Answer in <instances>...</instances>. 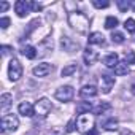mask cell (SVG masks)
<instances>
[{
    "instance_id": "34",
    "label": "cell",
    "mask_w": 135,
    "mask_h": 135,
    "mask_svg": "<svg viewBox=\"0 0 135 135\" xmlns=\"http://www.w3.org/2000/svg\"><path fill=\"white\" fill-rule=\"evenodd\" d=\"M86 135H99V132H97V129H91Z\"/></svg>"
},
{
    "instance_id": "31",
    "label": "cell",
    "mask_w": 135,
    "mask_h": 135,
    "mask_svg": "<svg viewBox=\"0 0 135 135\" xmlns=\"http://www.w3.org/2000/svg\"><path fill=\"white\" fill-rule=\"evenodd\" d=\"M75 122H76V119H72L69 124H67V129H65V132H73V130H75Z\"/></svg>"
},
{
    "instance_id": "25",
    "label": "cell",
    "mask_w": 135,
    "mask_h": 135,
    "mask_svg": "<svg viewBox=\"0 0 135 135\" xmlns=\"http://www.w3.org/2000/svg\"><path fill=\"white\" fill-rule=\"evenodd\" d=\"M40 24H41V21H40V19H33V21H32V22L29 24V29H27V32L24 33V37L27 38V37H29V35L32 33V30H33V29H35L37 26H40Z\"/></svg>"
},
{
    "instance_id": "20",
    "label": "cell",
    "mask_w": 135,
    "mask_h": 135,
    "mask_svg": "<svg viewBox=\"0 0 135 135\" xmlns=\"http://www.w3.org/2000/svg\"><path fill=\"white\" fill-rule=\"evenodd\" d=\"M102 127L105 130H116L118 129V121L114 118H110V119H107V121L102 122Z\"/></svg>"
},
{
    "instance_id": "8",
    "label": "cell",
    "mask_w": 135,
    "mask_h": 135,
    "mask_svg": "<svg viewBox=\"0 0 135 135\" xmlns=\"http://www.w3.org/2000/svg\"><path fill=\"white\" fill-rule=\"evenodd\" d=\"M52 70L51 64H38L35 69H33V75L38 76V78H43V76H48Z\"/></svg>"
},
{
    "instance_id": "32",
    "label": "cell",
    "mask_w": 135,
    "mask_h": 135,
    "mask_svg": "<svg viewBox=\"0 0 135 135\" xmlns=\"http://www.w3.org/2000/svg\"><path fill=\"white\" fill-rule=\"evenodd\" d=\"M11 51H13V48H10V46H2V54H3V56L10 54Z\"/></svg>"
},
{
    "instance_id": "11",
    "label": "cell",
    "mask_w": 135,
    "mask_h": 135,
    "mask_svg": "<svg viewBox=\"0 0 135 135\" xmlns=\"http://www.w3.org/2000/svg\"><path fill=\"white\" fill-rule=\"evenodd\" d=\"M18 110H19V113H21L22 116H27V118H32V116L35 114V107H33L30 102H22V103H19Z\"/></svg>"
},
{
    "instance_id": "4",
    "label": "cell",
    "mask_w": 135,
    "mask_h": 135,
    "mask_svg": "<svg viewBox=\"0 0 135 135\" xmlns=\"http://www.w3.org/2000/svg\"><path fill=\"white\" fill-rule=\"evenodd\" d=\"M8 76L11 81H18L22 76V65L19 64L18 59H11L8 65Z\"/></svg>"
},
{
    "instance_id": "7",
    "label": "cell",
    "mask_w": 135,
    "mask_h": 135,
    "mask_svg": "<svg viewBox=\"0 0 135 135\" xmlns=\"http://www.w3.org/2000/svg\"><path fill=\"white\" fill-rule=\"evenodd\" d=\"M29 10H30V2H26V0H18L15 3V11L19 18H24L29 15Z\"/></svg>"
},
{
    "instance_id": "3",
    "label": "cell",
    "mask_w": 135,
    "mask_h": 135,
    "mask_svg": "<svg viewBox=\"0 0 135 135\" xmlns=\"http://www.w3.org/2000/svg\"><path fill=\"white\" fill-rule=\"evenodd\" d=\"M76 126H78V130H80V132L88 133L91 129H94V127H92V126H94V118H92L89 113L81 114V116H78V119H76Z\"/></svg>"
},
{
    "instance_id": "15",
    "label": "cell",
    "mask_w": 135,
    "mask_h": 135,
    "mask_svg": "<svg viewBox=\"0 0 135 135\" xmlns=\"http://www.w3.org/2000/svg\"><path fill=\"white\" fill-rule=\"evenodd\" d=\"M91 110H94L92 105H91V102H80V103L76 105V114H80V116L89 113Z\"/></svg>"
},
{
    "instance_id": "30",
    "label": "cell",
    "mask_w": 135,
    "mask_h": 135,
    "mask_svg": "<svg viewBox=\"0 0 135 135\" xmlns=\"http://www.w3.org/2000/svg\"><path fill=\"white\" fill-rule=\"evenodd\" d=\"M10 26V18H2V19H0V27H2V29H7Z\"/></svg>"
},
{
    "instance_id": "1",
    "label": "cell",
    "mask_w": 135,
    "mask_h": 135,
    "mask_svg": "<svg viewBox=\"0 0 135 135\" xmlns=\"http://www.w3.org/2000/svg\"><path fill=\"white\" fill-rule=\"evenodd\" d=\"M69 24L80 33H86L89 29V19L81 11H72L69 13Z\"/></svg>"
},
{
    "instance_id": "33",
    "label": "cell",
    "mask_w": 135,
    "mask_h": 135,
    "mask_svg": "<svg viewBox=\"0 0 135 135\" xmlns=\"http://www.w3.org/2000/svg\"><path fill=\"white\" fill-rule=\"evenodd\" d=\"M7 8H8V3H7V2H2V3H0V11H2V13L7 11Z\"/></svg>"
},
{
    "instance_id": "35",
    "label": "cell",
    "mask_w": 135,
    "mask_h": 135,
    "mask_svg": "<svg viewBox=\"0 0 135 135\" xmlns=\"http://www.w3.org/2000/svg\"><path fill=\"white\" fill-rule=\"evenodd\" d=\"M130 92L135 95V81H132V83H130Z\"/></svg>"
},
{
    "instance_id": "28",
    "label": "cell",
    "mask_w": 135,
    "mask_h": 135,
    "mask_svg": "<svg viewBox=\"0 0 135 135\" xmlns=\"http://www.w3.org/2000/svg\"><path fill=\"white\" fill-rule=\"evenodd\" d=\"M92 5H94L95 8H108V7H110V2H100V0H94Z\"/></svg>"
},
{
    "instance_id": "26",
    "label": "cell",
    "mask_w": 135,
    "mask_h": 135,
    "mask_svg": "<svg viewBox=\"0 0 135 135\" xmlns=\"http://www.w3.org/2000/svg\"><path fill=\"white\" fill-rule=\"evenodd\" d=\"M116 5H118V8H119L121 11H127V10H129V7H130L132 3H130V2H127V0H118Z\"/></svg>"
},
{
    "instance_id": "36",
    "label": "cell",
    "mask_w": 135,
    "mask_h": 135,
    "mask_svg": "<svg viewBox=\"0 0 135 135\" xmlns=\"http://www.w3.org/2000/svg\"><path fill=\"white\" fill-rule=\"evenodd\" d=\"M122 135H133V132H130V130H124Z\"/></svg>"
},
{
    "instance_id": "29",
    "label": "cell",
    "mask_w": 135,
    "mask_h": 135,
    "mask_svg": "<svg viewBox=\"0 0 135 135\" xmlns=\"http://www.w3.org/2000/svg\"><path fill=\"white\" fill-rule=\"evenodd\" d=\"M43 8V5L41 3H37V2H30V10H33V11H40Z\"/></svg>"
},
{
    "instance_id": "17",
    "label": "cell",
    "mask_w": 135,
    "mask_h": 135,
    "mask_svg": "<svg viewBox=\"0 0 135 135\" xmlns=\"http://www.w3.org/2000/svg\"><path fill=\"white\" fill-rule=\"evenodd\" d=\"M114 73H116L118 76L127 75V73H129V65H127V62H119V64L114 67Z\"/></svg>"
},
{
    "instance_id": "2",
    "label": "cell",
    "mask_w": 135,
    "mask_h": 135,
    "mask_svg": "<svg viewBox=\"0 0 135 135\" xmlns=\"http://www.w3.org/2000/svg\"><path fill=\"white\" fill-rule=\"evenodd\" d=\"M19 127V119L15 114H5L2 118V133L13 132Z\"/></svg>"
},
{
    "instance_id": "18",
    "label": "cell",
    "mask_w": 135,
    "mask_h": 135,
    "mask_svg": "<svg viewBox=\"0 0 135 135\" xmlns=\"http://www.w3.org/2000/svg\"><path fill=\"white\" fill-rule=\"evenodd\" d=\"M108 110H111V105H110L108 102H100L92 111H94V114H103V113L108 111Z\"/></svg>"
},
{
    "instance_id": "9",
    "label": "cell",
    "mask_w": 135,
    "mask_h": 135,
    "mask_svg": "<svg viewBox=\"0 0 135 135\" xmlns=\"http://www.w3.org/2000/svg\"><path fill=\"white\" fill-rule=\"evenodd\" d=\"M97 95V88L94 84H86L80 89V97L81 99H92Z\"/></svg>"
},
{
    "instance_id": "12",
    "label": "cell",
    "mask_w": 135,
    "mask_h": 135,
    "mask_svg": "<svg viewBox=\"0 0 135 135\" xmlns=\"http://www.w3.org/2000/svg\"><path fill=\"white\" fill-rule=\"evenodd\" d=\"M83 59H84L86 65H92V64L99 59V54H97V51H94L92 48H86V49H84V54H83Z\"/></svg>"
},
{
    "instance_id": "24",
    "label": "cell",
    "mask_w": 135,
    "mask_h": 135,
    "mask_svg": "<svg viewBox=\"0 0 135 135\" xmlns=\"http://www.w3.org/2000/svg\"><path fill=\"white\" fill-rule=\"evenodd\" d=\"M124 29L130 33H135V19H126L124 22Z\"/></svg>"
},
{
    "instance_id": "27",
    "label": "cell",
    "mask_w": 135,
    "mask_h": 135,
    "mask_svg": "<svg viewBox=\"0 0 135 135\" xmlns=\"http://www.w3.org/2000/svg\"><path fill=\"white\" fill-rule=\"evenodd\" d=\"M126 62L127 64H135V52L133 51H126Z\"/></svg>"
},
{
    "instance_id": "16",
    "label": "cell",
    "mask_w": 135,
    "mask_h": 135,
    "mask_svg": "<svg viewBox=\"0 0 135 135\" xmlns=\"http://www.w3.org/2000/svg\"><path fill=\"white\" fill-rule=\"evenodd\" d=\"M21 52H22L27 59H35V57H37V49H35L33 46H30V45L22 46V48H21Z\"/></svg>"
},
{
    "instance_id": "10",
    "label": "cell",
    "mask_w": 135,
    "mask_h": 135,
    "mask_svg": "<svg viewBox=\"0 0 135 135\" xmlns=\"http://www.w3.org/2000/svg\"><path fill=\"white\" fill-rule=\"evenodd\" d=\"M102 83H103L102 92H103V94H110V91H111L113 86H114V78H113L111 75H108V73H103V75H102Z\"/></svg>"
},
{
    "instance_id": "6",
    "label": "cell",
    "mask_w": 135,
    "mask_h": 135,
    "mask_svg": "<svg viewBox=\"0 0 135 135\" xmlns=\"http://www.w3.org/2000/svg\"><path fill=\"white\" fill-rule=\"evenodd\" d=\"M35 111H37L40 116H46V114L51 111V102H49L46 97L40 99V100L37 102V105H35Z\"/></svg>"
},
{
    "instance_id": "38",
    "label": "cell",
    "mask_w": 135,
    "mask_h": 135,
    "mask_svg": "<svg viewBox=\"0 0 135 135\" xmlns=\"http://www.w3.org/2000/svg\"><path fill=\"white\" fill-rule=\"evenodd\" d=\"M57 135H62V133H57Z\"/></svg>"
},
{
    "instance_id": "37",
    "label": "cell",
    "mask_w": 135,
    "mask_h": 135,
    "mask_svg": "<svg viewBox=\"0 0 135 135\" xmlns=\"http://www.w3.org/2000/svg\"><path fill=\"white\" fill-rule=\"evenodd\" d=\"M132 7H133V11H135V2H133V3H132Z\"/></svg>"
},
{
    "instance_id": "23",
    "label": "cell",
    "mask_w": 135,
    "mask_h": 135,
    "mask_svg": "<svg viewBox=\"0 0 135 135\" xmlns=\"http://www.w3.org/2000/svg\"><path fill=\"white\" fill-rule=\"evenodd\" d=\"M111 41L116 43V45H121V43H124V35L121 32H113L111 33Z\"/></svg>"
},
{
    "instance_id": "5",
    "label": "cell",
    "mask_w": 135,
    "mask_h": 135,
    "mask_svg": "<svg viewBox=\"0 0 135 135\" xmlns=\"http://www.w3.org/2000/svg\"><path fill=\"white\" fill-rule=\"evenodd\" d=\"M73 94H75V91H73L72 86H62V88H59L56 91L54 97L57 100H60V102H69V100L73 99Z\"/></svg>"
},
{
    "instance_id": "22",
    "label": "cell",
    "mask_w": 135,
    "mask_h": 135,
    "mask_svg": "<svg viewBox=\"0 0 135 135\" xmlns=\"http://www.w3.org/2000/svg\"><path fill=\"white\" fill-rule=\"evenodd\" d=\"M118 24H119V21H118V18H114V16H108V18L105 19V27H107V29H116Z\"/></svg>"
},
{
    "instance_id": "14",
    "label": "cell",
    "mask_w": 135,
    "mask_h": 135,
    "mask_svg": "<svg viewBox=\"0 0 135 135\" xmlns=\"http://www.w3.org/2000/svg\"><path fill=\"white\" fill-rule=\"evenodd\" d=\"M103 64L108 67V69H114V67L119 64V57H118V54H116V52L108 54V56L103 59Z\"/></svg>"
},
{
    "instance_id": "19",
    "label": "cell",
    "mask_w": 135,
    "mask_h": 135,
    "mask_svg": "<svg viewBox=\"0 0 135 135\" xmlns=\"http://www.w3.org/2000/svg\"><path fill=\"white\" fill-rule=\"evenodd\" d=\"M11 100H13V95H11V94H2V97H0V107H2L3 111L10 107Z\"/></svg>"
},
{
    "instance_id": "21",
    "label": "cell",
    "mask_w": 135,
    "mask_h": 135,
    "mask_svg": "<svg viewBox=\"0 0 135 135\" xmlns=\"http://www.w3.org/2000/svg\"><path fill=\"white\" fill-rule=\"evenodd\" d=\"M75 72H76V64H69L67 67H64V69H62L60 75H62V76H70V75H73Z\"/></svg>"
},
{
    "instance_id": "13",
    "label": "cell",
    "mask_w": 135,
    "mask_h": 135,
    "mask_svg": "<svg viewBox=\"0 0 135 135\" xmlns=\"http://www.w3.org/2000/svg\"><path fill=\"white\" fill-rule=\"evenodd\" d=\"M88 40H89V45H100V46L105 45V37L100 32H92Z\"/></svg>"
}]
</instances>
